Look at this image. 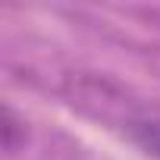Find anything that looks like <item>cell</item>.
<instances>
[{"mask_svg":"<svg viewBox=\"0 0 160 160\" xmlns=\"http://www.w3.org/2000/svg\"><path fill=\"white\" fill-rule=\"evenodd\" d=\"M135 138L160 157V122H135Z\"/></svg>","mask_w":160,"mask_h":160,"instance_id":"1","label":"cell"}]
</instances>
